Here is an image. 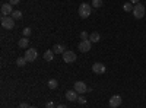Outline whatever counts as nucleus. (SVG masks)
Returning a JSON list of instances; mask_svg holds the SVG:
<instances>
[{
  "instance_id": "f257e3e1",
  "label": "nucleus",
  "mask_w": 146,
  "mask_h": 108,
  "mask_svg": "<svg viewBox=\"0 0 146 108\" xmlns=\"http://www.w3.org/2000/svg\"><path fill=\"white\" fill-rule=\"evenodd\" d=\"M91 12H92V6L88 5V3H82L79 6V16L83 18V19H86L91 16Z\"/></svg>"
},
{
  "instance_id": "f03ea898",
  "label": "nucleus",
  "mask_w": 146,
  "mask_h": 108,
  "mask_svg": "<svg viewBox=\"0 0 146 108\" xmlns=\"http://www.w3.org/2000/svg\"><path fill=\"white\" fill-rule=\"evenodd\" d=\"M133 15H135L136 19H142L145 16V6L142 3L135 5V7H133Z\"/></svg>"
},
{
  "instance_id": "7ed1b4c3",
  "label": "nucleus",
  "mask_w": 146,
  "mask_h": 108,
  "mask_svg": "<svg viewBox=\"0 0 146 108\" xmlns=\"http://www.w3.org/2000/svg\"><path fill=\"white\" fill-rule=\"evenodd\" d=\"M2 27L5 29H12L15 27V19L12 16H2Z\"/></svg>"
},
{
  "instance_id": "20e7f679",
  "label": "nucleus",
  "mask_w": 146,
  "mask_h": 108,
  "mask_svg": "<svg viewBox=\"0 0 146 108\" xmlns=\"http://www.w3.org/2000/svg\"><path fill=\"white\" fill-rule=\"evenodd\" d=\"M73 89H75L78 93H85V92H91V89L86 86V83L85 82H76L75 86H73Z\"/></svg>"
},
{
  "instance_id": "39448f33",
  "label": "nucleus",
  "mask_w": 146,
  "mask_h": 108,
  "mask_svg": "<svg viewBox=\"0 0 146 108\" xmlns=\"http://www.w3.org/2000/svg\"><path fill=\"white\" fill-rule=\"evenodd\" d=\"M79 51H82V53H88L89 50H91V47H92V42L89 41V40H83V41H80L79 42Z\"/></svg>"
},
{
  "instance_id": "423d86ee",
  "label": "nucleus",
  "mask_w": 146,
  "mask_h": 108,
  "mask_svg": "<svg viewBox=\"0 0 146 108\" xmlns=\"http://www.w3.org/2000/svg\"><path fill=\"white\" fill-rule=\"evenodd\" d=\"M121 102H123V99H121V97L120 95H114V97H111L110 98V107L111 108H117V107H120L121 105Z\"/></svg>"
},
{
  "instance_id": "0eeeda50",
  "label": "nucleus",
  "mask_w": 146,
  "mask_h": 108,
  "mask_svg": "<svg viewBox=\"0 0 146 108\" xmlns=\"http://www.w3.org/2000/svg\"><path fill=\"white\" fill-rule=\"evenodd\" d=\"M23 57H25V58L28 60V62H34V60H35L36 57H38V53H36V50H35V48H28Z\"/></svg>"
},
{
  "instance_id": "6e6552de",
  "label": "nucleus",
  "mask_w": 146,
  "mask_h": 108,
  "mask_svg": "<svg viewBox=\"0 0 146 108\" xmlns=\"http://www.w3.org/2000/svg\"><path fill=\"white\" fill-rule=\"evenodd\" d=\"M63 60L66 63H73V62H76V54L73 51H64L63 53Z\"/></svg>"
},
{
  "instance_id": "1a4fd4ad",
  "label": "nucleus",
  "mask_w": 146,
  "mask_h": 108,
  "mask_svg": "<svg viewBox=\"0 0 146 108\" xmlns=\"http://www.w3.org/2000/svg\"><path fill=\"white\" fill-rule=\"evenodd\" d=\"M92 72L96 73V75H102V73H105V66L102 63H94L92 64Z\"/></svg>"
},
{
  "instance_id": "9d476101",
  "label": "nucleus",
  "mask_w": 146,
  "mask_h": 108,
  "mask_svg": "<svg viewBox=\"0 0 146 108\" xmlns=\"http://www.w3.org/2000/svg\"><path fill=\"white\" fill-rule=\"evenodd\" d=\"M13 13V7H12L10 3H5L2 5V16H9Z\"/></svg>"
},
{
  "instance_id": "9b49d317",
  "label": "nucleus",
  "mask_w": 146,
  "mask_h": 108,
  "mask_svg": "<svg viewBox=\"0 0 146 108\" xmlns=\"http://www.w3.org/2000/svg\"><path fill=\"white\" fill-rule=\"evenodd\" d=\"M66 98H67V101H78L79 95H78V92L75 89H72V91H67L66 92Z\"/></svg>"
},
{
  "instance_id": "f8f14e48",
  "label": "nucleus",
  "mask_w": 146,
  "mask_h": 108,
  "mask_svg": "<svg viewBox=\"0 0 146 108\" xmlns=\"http://www.w3.org/2000/svg\"><path fill=\"white\" fill-rule=\"evenodd\" d=\"M53 51H54V54H63V53L66 51V48H64L63 44H56V45L53 47Z\"/></svg>"
},
{
  "instance_id": "ddd939ff",
  "label": "nucleus",
  "mask_w": 146,
  "mask_h": 108,
  "mask_svg": "<svg viewBox=\"0 0 146 108\" xmlns=\"http://www.w3.org/2000/svg\"><path fill=\"white\" fill-rule=\"evenodd\" d=\"M101 40V35L98 34V32H92L91 35H89V41L91 42H98Z\"/></svg>"
},
{
  "instance_id": "4468645a",
  "label": "nucleus",
  "mask_w": 146,
  "mask_h": 108,
  "mask_svg": "<svg viewBox=\"0 0 146 108\" xmlns=\"http://www.w3.org/2000/svg\"><path fill=\"white\" fill-rule=\"evenodd\" d=\"M44 58L47 60V62H51V60L54 58V51H53V50H47V51L44 53Z\"/></svg>"
},
{
  "instance_id": "2eb2a0df",
  "label": "nucleus",
  "mask_w": 146,
  "mask_h": 108,
  "mask_svg": "<svg viewBox=\"0 0 146 108\" xmlns=\"http://www.w3.org/2000/svg\"><path fill=\"white\" fill-rule=\"evenodd\" d=\"M19 47H21V48H27V47H28V44H29V40L27 38V37H23V38H21L19 40Z\"/></svg>"
},
{
  "instance_id": "dca6fc26",
  "label": "nucleus",
  "mask_w": 146,
  "mask_h": 108,
  "mask_svg": "<svg viewBox=\"0 0 146 108\" xmlns=\"http://www.w3.org/2000/svg\"><path fill=\"white\" fill-rule=\"evenodd\" d=\"M28 63V60L25 58V57H19L18 60H16V64L19 66V67H23V66H25Z\"/></svg>"
},
{
  "instance_id": "f3484780",
  "label": "nucleus",
  "mask_w": 146,
  "mask_h": 108,
  "mask_svg": "<svg viewBox=\"0 0 146 108\" xmlns=\"http://www.w3.org/2000/svg\"><path fill=\"white\" fill-rule=\"evenodd\" d=\"M57 86H58V82L56 79L48 80V88H50V89H57Z\"/></svg>"
},
{
  "instance_id": "a211bd4d",
  "label": "nucleus",
  "mask_w": 146,
  "mask_h": 108,
  "mask_svg": "<svg viewBox=\"0 0 146 108\" xmlns=\"http://www.w3.org/2000/svg\"><path fill=\"white\" fill-rule=\"evenodd\" d=\"M133 3H130V2H127V3H124L123 5V9H124V12H133Z\"/></svg>"
},
{
  "instance_id": "6ab92c4d",
  "label": "nucleus",
  "mask_w": 146,
  "mask_h": 108,
  "mask_svg": "<svg viewBox=\"0 0 146 108\" xmlns=\"http://www.w3.org/2000/svg\"><path fill=\"white\" fill-rule=\"evenodd\" d=\"M13 19H19V18H22V12L21 10H13V13L10 15Z\"/></svg>"
},
{
  "instance_id": "aec40b11",
  "label": "nucleus",
  "mask_w": 146,
  "mask_h": 108,
  "mask_svg": "<svg viewBox=\"0 0 146 108\" xmlns=\"http://www.w3.org/2000/svg\"><path fill=\"white\" fill-rule=\"evenodd\" d=\"M102 0H92V7H101Z\"/></svg>"
},
{
  "instance_id": "412c9836",
  "label": "nucleus",
  "mask_w": 146,
  "mask_h": 108,
  "mask_svg": "<svg viewBox=\"0 0 146 108\" xmlns=\"http://www.w3.org/2000/svg\"><path fill=\"white\" fill-rule=\"evenodd\" d=\"M80 38H82V41H83V40H89V34H88L86 31H82V32H80Z\"/></svg>"
},
{
  "instance_id": "4be33fe9",
  "label": "nucleus",
  "mask_w": 146,
  "mask_h": 108,
  "mask_svg": "<svg viewBox=\"0 0 146 108\" xmlns=\"http://www.w3.org/2000/svg\"><path fill=\"white\" fill-rule=\"evenodd\" d=\"M31 32H32V31H31V28H25V29L22 31V34H23V37H27V38H28L29 35H31Z\"/></svg>"
},
{
  "instance_id": "5701e85b",
  "label": "nucleus",
  "mask_w": 146,
  "mask_h": 108,
  "mask_svg": "<svg viewBox=\"0 0 146 108\" xmlns=\"http://www.w3.org/2000/svg\"><path fill=\"white\" fill-rule=\"evenodd\" d=\"M78 101H79V104H86V99H85L83 97H79V98H78Z\"/></svg>"
},
{
  "instance_id": "b1692460",
  "label": "nucleus",
  "mask_w": 146,
  "mask_h": 108,
  "mask_svg": "<svg viewBox=\"0 0 146 108\" xmlns=\"http://www.w3.org/2000/svg\"><path fill=\"white\" fill-rule=\"evenodd\" d=\"M47 108H54V102L48 101V102H47Z\"/></svg>"
},
{
  "instance_id": "393cba45",
  "label": "nucleus",
  "mask_w": 146,
  "mask_h": 108,
  "mask_svg": "<svg viewBox=\"0 0 146 108\" xmlns=\"http://www.w3.org/2000/svg\"><path fill=\"white\" fill-rule=\"evenodd\" d=\"M19 2H21V0H9V3H10V5H18Z\"/></svg>"
},
{
  "instance_id": "a878e982",
  "label": "nucleus",
  "mask_w": 146,
  "mask_h": 108,
  "mask_svg": "<svg viewBox=\"0 0 146 108\" xmlns=\"http://www.w3.org/2000/svg\"><path fill=\"white\" fill-rule=\"evenodd\" d=\"M21 108H29V105H28L27 102H22V104H21Z\"/></svg>"
},
{
  "instance_id": "bb28decb",
  "label": "nucleus",
  "mask_w": 146,
  "mask_h": 108,
  "mask_svg": "<svg viewBox=\"0 0 146 108\" xmlns=\"http://www.w3.org/2000/svg\"><path fill=\"white\" fill-rule=\"evenodd\" d=\"M130 3H133V5H137V3H139V0H130Z\"/></svg>"
},
{
  "instance_id": "cd10ccee",
  "label": "nucleus",
  "mask_w": 146,
  "mask_h": 108,
  "mask_svg": "<svg viewBox=\"0 0 146 108\" xmlns=\"http://www.w3.org/2000/svg\"><path fill=\"white\" fill-rule=\"evenodd\" d=\"M57 108H67L66 105H63V104H60V105H57Z\"/></svg>"
},
{
  "instance_id": "c85d7f7f",
  "label": "nucleus",
  "mask_w": 146,
  "mask_h": 108,
  "mask_svg": "<svg viewBox=\"0 0 146 108\" xmlns=\"http://www.w3.org/2000/svg\"><path fill=\"white\" fill-rule=\"evenodd\" d=\"M29 108H35V107H29Z\"/></svg>"
}]
</instances>
